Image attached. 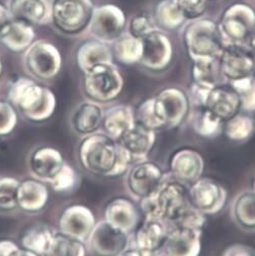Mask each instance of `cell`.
Masks as SVG:
<instances>
[{
    "mask_svg": "<svg viewBox=\"0 0 255 256\" xmlns=\"http://www.w3.org/2000/svg\"><path fill=\"white\" fill-rule=\"evenodd\" d=\"M77 159L85 172L108 178L126 174L134 163L130 153L102 131L81 139L77 147Z\"/></svg>",
    "mask_w": 255,
    "mask_h": 256,
    "instance_id": "cell-1",
    "label": "cell"
},
{
    "mask_svg": "<svg viewBox=\"0 0 255 256\" xmlns=\"http://www.w3.org/2000/svg\"><path fill=\"white\" fill-rule=\"evenodd\" d=\"M8 98L18 114L34 124L50 120L57 106L56 96L51 90L24 77L18 78L10 85Z\"/></svg>",
    "mask_w": 255,
    "mask_h": 256,
    "instance_id": "cell-2",
    "label": "cell"
},
{
    "mask_svg": "<svg viewBox=\"0 0 255 256\" xmlns=\"http://www.w3.org/2000/svg\"><path fill=\"white\" fill-rule=\"evenodd\" d=\"M190 206L186 186L170 176H166L151 194L141 200L140 210L147 218L158 219L166 224H172Z\"/></svg>",
    "mask_w": 255,
    "mask_h": 256,
    "instance_id": "cell-3",
    "label": "cell"
},
{
    "mask_svg": "<svg viewBox=\"0 0 255 256\" xmlns=\"http://www.w3.org/2000/svg\"><path fill=\"white\" fill-rule=\"evenodd\" d=\"M184 44L192 61L217 60L225 47L219 24L202 18L192 20L186 26Z\"/></svg>",
    "mask_w": 255,
    "mask_h": 256,
    "instance_id": "cell-4",
    "label": "cell"
},
{
    "mask_svg": "<svg viewBox=\"0 0 255 256\" xmlns=\"http://www.w3.org/2000/svg\"><path fill=\"white\" fill-rule=\"evenodd\" d=\"M124 86V76L114 63L100 64L84 74L85 96L100 104L116 100L122 92Z\"/></svg>",
    "mask_w": 255,
    "mask_h": 256,
    "instance_id": "cell-5",
    "label": "cell"
},
{
    "mask_svg": "<svg viewBox=\"0 0 255 256\" xmlns=\"http://www.w3.org/2000/svg\"><path fill=\"white\" fill-rule=\"evenodd\" d=\"M155 112L163 129H176L188 118L190 100L188 94L180 88H166L153 96Z\"/></svg>",
    "mask_w": 255,
    "mask_h": 256,
    "instance_id": "cell-6",
    "label": "cell"
},
{
    "mask_svg": "<svg viewBox=\"0 0 255 256\" xmlns=\"http://www.w3.org/2000/svg\"><path fill=\"white\" fill-rule=\"evenodd\" d=\"M94 6L92 0H52L51 16L55 26L67 34H77L90 24Z\"/></svg>",
    "mask_w": 255,
    "mask_h": 256,
    "instance_id": "cell-7",
    "label": "cell"
},
{
    "mask_svg": "<svg viewBox=\"0 0 255 256\" xmlns=\"http://www.w3.org/2000/svg\"><path fill=\"white\" fill-rule=\"evenodd\" d=\"M24 57L28 72L38 80L53 79L62 66L59 50L46 40L34 42L26 50Z\"/></svg>",
    "mask_w": 255,
    "mask_h": 256,
    "instance_id": "cell-8",
    "label": "cell"
},
{
    "mask_svg": "<svg viewBox=\"0 0 255 256\" xmlns=\"http://www.w3.org/2000/svg\"><path fill=\"white\" fill-rule=\"evenodd\" d=\"M218 24L224 40H229V44L245 45L255 26V10L244 2L232 4L223 12Z\"/></svg>",
    "mask_w": 255,
    "mask_h": 256,
    "instance_id": "cell-9",
    "label": "cell"
},
{
    "mask_svg": "<svg viewBox=\"0 0 255 256\" xmlns=\"http://www.w3.org/2000/svg\"><path fill=\"white\" fill-rule=\"evenodd\" d=\"M190 206L206 216L217 215L227 202V190L215 180L200 178L188 188Z\"/></svg>",
    "mask_w": 255,
    "mask_h": 256,
    "instance_id": "cell-10",
    "label": "cell"
},
{
    "mask_svg": "<svg viewBox=\"0 0 255 256\" xmlns=\"http://www.w3.org/2000/svg\"><path fill=\"white\" fill-rule=\"evenodd\" d=\"M143 54L139 65L152 73H161L174 58V42L165 32L155 30L143 40Z\"/></svg>",
    "mask_w": 255,
    "mask_h": 256,
    "instance_id": "cell-11",
    "label": "cell"
},
{
    "mask_svg": "<svg viewBox=\"0 0 255 256\" xmlns=\"http://www.w3.org/2000/svg\"><path fill=\"white\" fill-rule=\"evenodd\" d=\"M128 234L104 220L96 223L86 240L88 253L92 256H118L130 246Z\"/></svg>",
    "mask_w": 255,
    "mask_h": 256,
    "instance_id": "cell-12",
    "label": "cell"
},
{
    "mask_svg": "<svg viewBox=\"0 0 255 256\" xmlns=\"http://www.w3.org/2000/svg\"><path fill=\"white\" fill-rule=\"evenodd\" d=\"M166 174L156 162L148 159L135 162L126 174V186L136 198L151 194L163 182Z\"/></svg>",
    "mask_w": 255,
    "mask_h": 256,
    "instance_id": "cell-13",
    "label": "cell"
},
{
    "mask_svg": "<svg viewBox=\"0 0 255 256\" xmlns=\"http://www.w3.org/2000/svg\"><path fill=\"white\" fill-rule=\"evenodd\" d=\"M126 22V14L120 6L102 4L94 8L88 26L96 40L108 44L124 34Z\"/></svg>",
    "mask_w": 255,
    "mask_h": 256,
    "instance_id": "cell-14",
    "label": "cell"
},
{
    "mask_svg": "<svg viewBox=\"0 0 255 256\" xmlns=\"http://www.w3.org/2000/svg\"><path fill=\"white\" fill-rule=\"evenodd\" d=\"M98 221L90 208L81 204L65 206L57 219V231L86 242Z\"/></svg>",
    "mask_w": 255,
    "mask_h": 256,
    "instance_id": "cell-15",
    "label": "cell"
},
{
    "mask_svg": "<svg viewBox=\"0 0 255 256\" xmlns=\"http://www.w3.org/2000/svg\"><path fill=\"white\" fill-rule=\"evenodd\" d=\"M218 60L220 74L229 82L254 75L255 55L246 45L228 44Z\"/></svg>",
    "mask_w": 255,
    "mask_h": 256,
    "instance_id": "cell-16",
    "label": "cell"
},
{
    "mask_svg": "<svg viewBox=\"0 0 255 256\" xmlns=\"http://www.w3.org/2000/svg\"><path fill=\"white\" fill-rule=\"evenodd\" d=\"M62 152L52 146H38L28 157V168L32 178L49 184L65 164Z\"/></svg>",
    "mask_w": 255,
    "mask_h": 256,
    "instance_id": "cell-17",
    "label": "cell"
},
{
    "mask_svg": "<svg viewBox=\"0 0 255 256\" xmlns=\"http://www.w3.org/2000/svg\"><path fill=\"white\" fill-rule=\"evenodd\" d=\"M204 170V158L194 149H180L169 160V176L186 186H190L200 178Z\"/></svg>",
    "mask_w": 255,
    "mask_h": 256,
    "instance_id": "cell-18",
    "label": "cell"
},
{
    "mask_svg": "<svg viewBox=\"0 0 255 256\" xmlns=\"http://www.w3.org/2000/svg\"><path fill=\"white\" fill-rule=\"evenodd\" d=\"M167 235L168 226L165 222L145 217L133 232V246L144 256H155L164 246Z\"/></svg>",
    "mask_w": 255,
    "mask_h": 256,
    "instance_id": "cell-19",
    "label": "cell"
},
{
    "mask_svg": "<svg viewBox=\"0 0 255 256\" xmlns=\"http://www.w3.org/2000/svg\"><path fill=\"white\" fill-rule=\"evenodd\" d=\"M202 234V230L200 229L168 226V235L163 246L164 251L169 256H200Z\"/></svg>",
    "mask_w": 255,
    "mask_h": 256,
    "instance_id": "cell-20",
    "label": "cell"
},
{
    "mask_svg": "<svg viewBox=\"0 0 255 256\" xmlns=\"http://www.w3.org/2000/svg\"><path fill=\"white\" fill-rule=\"evenodd\" d=\"M48 184L34 178L20 180L16 194L18 210L26 215L34 216L44 212L49 204Z\"/></svg>",
    "mask_w": 255,
    "mask_h": 256,
    "instance_id": "cell-21",
    "label": "cell"
},
{
    "mask_svg": "<svg viewBox=\"0 0 255 256\" xmlns=\"http://www.w3.org/2000/svg\"><path fill=\"white\" fill-rule=\"evenodd\" d=\"M141 215V210L132 200L124 198H116L106 204L104 220L131 235L140 224Z\"/></svg>",
    "mask_w": 255,
    "mask_h": 256,
    "instance_id": "cell-22",
    "label": "cell"
},
{
    "mask_svg": "<svg viewBox=\"0 0 255 256\" xmlns=\"http://www.w3.org/2000/svg\"><path fill=\"white\" fill-rule=\"evenodd\" d=\"M104 112L102 106L92 100L78 104L69 118V124L74 134L86 137L102 130Z\"/></svg>",
    "mask_w": 255,
    "mask_h": 256,
    "instance_id": "cell-23",
    "label": "cell"
},
{
    "mask_svg": "<svg viewBox=\"0 0 255 256\" xmlns=\"http://www.w3.org/2000/svg\"><path fill=\"white\" fill-rule=\"evenodd\" d=\"M157 140V132L142 124H136L116 140L132 156L134 163L148 159Z\"/></svg>",
    "mask_w": 255,
    "mask_h": 256,
    "instance_id": "cell-24",
    "label": "cell"
},
{
    "mask_svg": "<svg viewBox=\"0 0 255 256\" xmlns=\"http://www.w3.org/2000/svg\"><path fill=\"white\" fill-rule=\"evenodd\" d=\"M204 108L224 122L239 114L241 110L240 100L236 92L231 86L226 88L221 85L210 90Z\"/></svg>",
    "mask_w": 255,
    "mask_h": 256,
    "instance_id": "cell-25",
    "label": "cell"
},
{
    "mask_svg": "<svg viewBox=\"0 0 255 256\" xmlns=\"http://www.w3.org/2000/svg\"><path fill=\"white\" fill-rule=\"evenodd\" d=\"M136 114L132 106L116 104L104 112L102 131L114 140H118L136 124Z\"/></svg>",
    "mask_w": 255,
    "mask_h": 256,
    "instance_id": "cell-26",
    "label": "cell"
},
{
    "mask_svg": "<svg viewBox=\"0 0 255 256\" xmlns=\"http://www.w3.org/2000/svg\"><path fill=\"white\" fill-rule=\"evenodd\" d=\"M8 10L14 18L30 24H45L52 20L49 0H12Z\"/></svg>",
    "mask_w": 255,
    "mask_h": 256,
    "instance_id": "cell-27",
    "label": "cell"
},
{
    "mask_svg": "<svg viewBox=\"0 0 255 256\" xmlns=\"http://www.w3.org/2000/svg\"><path fill=\"white\" fill-rule=\"evenodd\" d=\"M76 63L83 74L100 64L114 63L112 49L104 42L98 40H88L78 49Z\"/></svg>",
    "mask_w": 255,
    "mask_h": 256,
    "instance_id": "cell-28",
    "label": "cell"
},
{
    "mask_svg": "<svg viewBox=\"0 0 255 256\" xmlns=\"http://www.w3.org/2000/svg\"><path fill=\"white\" fill-rule=\"evenodd\" d=\"M56 231L57 230L49 224L42 222L34 223L20 233L18 244L20 247L42 256Z\"/></svg>",
    "mask_w": 255,
    "mask_h": 256,
    "instance_id": "cell-29",
    "label": "cell"
},
{
    "mask_svg": "<svg viewBox=\"0 0 255 256\" xmlns=\"http://www.w3.org/2000/svg\"><path fill=\"white\" fill-rule=\"evenodd\" d=\"M34 36V30L30 24L12 20L0 36V40L8 50L22 52L32 44Z\"/></svg>",
    "mask_w": 255,
    "mask_h": 256,
    "instance_id": "cell-30",
    "label": "cell"
},
{
    "mask_svg": "<svg viewBox=\"0 0 255 256\" xmlns=\"http://www.w3.org/2000/svg\"><path fill=\"white\" fill-rule=\"evenodd\" d=\"M234 222L241 229L255 231V194L245 190L236 196L231 208Z\"/></svg>",
    "mask_w": 255,
    "mask_h": 256,
    "instance_id": "cell-31",
    "label": "cell"
},
{
    "mask_svg": "<svg viewBox=\"0 0 255 256\" xmlns=\"http://www.w3.org/2000/svg\"><path fill=\"white\" fill-rule=\"evenodd\" d=\"M112 52L114 60L118 63L133 66L140 63L143 54V42L130 34H122L114 42Z\"/></svg>",
    "mask_w": 255,
    "mask_h": 256,
    "instance_id": "cell-32",
    "label": "cell"
},
{
    "mask_svg": "<svg viewBox=\"0 0 255 256\" xmlns=\"http://www.w3.org/2000/svg\"><path fill=\"white\" fill-rule=\"evenodd\" d=\"M86 242L56 231L42 256H88Z\"/></svg>",
    "mask_w": 255,
    "mask_h": 256,
    "instance_id": "cell-33",
    "label": "cell"
},
{
    "mask_svg": "<svg viewBox=\"0 0 255 256\" xmlns=\"http://www.w3.org/2000/svg\"><path fill=\"white\" fill-rule=\"evenodd\" d=\"M192 129L196 135L214 139L223 133L224 122L206 108H198L192 118Z\"/></svg>",
    "mask_w": 255,
    "mask_h": 256,
    "instance_id": "cell-34",
    "label": "cell"
},
{
    "mask_svg": "<svg viewBox=\"0 0 255 256\" xmlns=\"http://www.w3.org/2000/svg\"><path fill=\"white\" fill-rule=\"evenodd\" d=\"M155 24L164 30H176L188 20L172 0H161L154 8Z\"/></svg>",
    "mask_w": 255,
    "mask_h": 256,
    "instance_id": "cell-35",
    "label": "cell"
},
{
    "mask_svg": "<svg viewBox=\"0 0 255 256\" xmlns=\"http://www.w3.org/2000/svg\"><path fill=\"white\" fill-rule=\"evenodd\" d=\"M224 135L233 142H246L255 133V120L249 114H237L224 122Z\"/></svg>",
    "mask_w": 255,
    "mask_h": 256,
    "instance_id": "cell-36",
    "label": "cell"
},
{
    "mask_svg": "<svg viewBox=\"0 0 255 256\" xmlns=\"http://www.w3.org/2000/svg\"><path fill=\"white\" fill-rule=\"evenodd\" d=\"M219 73V65H216V60L192 61V80L194 83L214 88L218 86Z\"/></svg>",
    "mask_w": 255,
    "mask_h": 256,
    "instance_id": "cell-37",
    "label": "cell"
},
{
    "mask_svg": "<svg viewBox=\"0 0 255 256\" xmlns=\"http://www.w3.org/2000/svg\"><path fill=\"white\" fill-rule=\"evenodd\" d=\"M20 180L12 176H0V214L8 215L18 210L16 194Z\"/></svg>",
    "mask_w": 255,
    "mask_h": 256,
    "instance_id": "cell-38",
    "label": "cell"
},
{
    "mask_svg": "<svg viewBox=\"0 0 255 256\" xmlns=\"http://www.w3.org/2000/svg\"><path fill=\"white\" fill-rule=\"evenodd\" d=\"M229 83L239 96L241 110L247 114L255 112V76L251 75Z\"/></svg>",
    "mask_w": 255,
    "mask_h": 256,
    "instance_id": "cell-39",
    "label": "cell"
},
{
    "mask_svg": "<svg viewBox=\"0 0 255 256\" xmlns=\"http://www.w3.org/2000/svg\"><path fill=\"white\" fill-rule=\"evenodd\" d=\"M79 184L80 176L77 170L66 161L58 174L48 186L56 192L67 194L75 190Z\"/></svg>",
    "mask_w": 255,
    "mask_h": 256,
    "instance_id": "cell-40",
    "label": "cell"
},
{
    "mask_svg": "<svg viewBox=\"0 0 255 256\" xmlns=\"http://www.w3.org/2000/svg\"><path fill=\"white\" fill-rule=\"evenodd\" d=\"M18 124V112L8 102L0 100V138L12 135Z\"/></svg>",
    "mask_w": 255,
    "mask_h": 256,
    "instance_id": "cell-41",
    "label": "cell"
},
{
    "mask_svg": "<svg viewBox=\"0 0 255 256\" xmlns=\"http://www.w3.org/2000/svg\"><path fill=\"white\" fill-rule=\"evenodd\" d=\"M135 114H136V120L142 124L143 126L149 128V129L154 130L156 132L160 130H164L161 122L159 120L155 112L153 96L143 100L139 104L138 108L135 110Z\"/></svg>",
    "mask_w": 255,
    "mask_h": 256,
    "instance_id": "cell-42",
    "label": "cell"
},
{
    "mask_svg": "<svg viewBox=\"0 0 255 256\" xmlns=\"http://www.w3.org/2000/svg\"><path fill=\"white\" fill-rule=\"evenodd\" d=\"M156 28L154 20L146 14H139L133 16L129 24V34L137 38L143 40Z\"/></svg>",
    "mask_w": 255,
    "mask_h": 256,
    "instance_id": "cell-43",
    "label": "cell"
},
{
    "mask_svg": "<svg viewBox=\"0 0 255 256\" xmlns=\"http://www.w3.org/2000/svg\"><path fill=\"white\" fill-rule=\"evenodd\" d=\"M186 20L200 18L206 8V0H172Z\"/></svg>",
    "mask_w": 255,
    "mask_h": 256,
    "instance_id": "cell-44",
    "label": "cell"
},
{
    "mask_svg": "<svg viewBox=\"0 0 255 256\" xmlns=\"http://www.w3.org/2000/svg\"><path fill=\"white\" fill-rule=\"evenodd\" d=\"M222 256H255V251L244 244H233L223 251Z\"/></svg>",
    "mask_w": 255,
    "mask_h": 256,
    "instance_id": "cell-45",
    "label": "cell"
},
{
    "mask_svg": "<svg viewBox=\"0 0 255 256\" xmlns=\"http://www.w3.org/2000/svg\"><path fill=\"white\" fill-rule=\"evenodd\" d=\"M20 245L8 238H2L0 239V256H10L16 250H18Z\"/></svg>",
    "mask_w": 255,
    "mask_h": 256,
    "instance_id": "cell-46",
    "label": "cell"
},
{
    "mask_svg": "<svg viewBox=\"0 0 255 256\" xmlns=\"http://www.w3.org/2000/svg\"><path fill=\"white\" fill-rule=\"evenodd\" d=\"M14 20L10 12L4 6L0 4V36L4 32L6 28Z\"/></svg>",
    "mask_w": 255,
    "mask_h": 256,
    "instance_id": "cell-47",
    "label": "cell"
},
{
    "mask_svg": "<svg viewBox=\"0 0 255 256\" xmlns=\"http://www.w3.org/2000/svg\"><path fill=\"white\" fill-rule=\"evenodd\" d=\"M245 45H246L249 49H251L253 52L255 51V26H254V28H252L251 32L249 34V36H248V38H247V40H246V42H245Z\"/></svg>",
    "mask_w": 255,
    "mask_h": 256,
    "instance_id": "cell-48",
    "label": "cell"
},
{
    "mask_svg": "<svg viewBox=\"0 0 255 256\" xmlns=\"http://www.w3.org/2000/svg\"><path fill=\"white\" fill-rule=\"evenodd\" d=\"M118 256H144L137 248L134 246H129L124 252H122Z\"/></svg>",
    "mask_w": 255,
    "mask_h": 256,
    "instance_id": "cell-49",
    "label": "cell"
},
{
    "mask_svg": "<svg viewBox=\"0 0 255 256\" xmlns=\"http://www.w3.org/2000/svg\"><path fill=\"white\" fill-rule=\"evenodd\" d=\"M10 256H40L30 250H26L22 247H20L18 250H16Z\"/></svg>",
    "mask_w": 255,
    "mask_h": 256,
    "instance_id": "cell-50",
    "label": "cell"
},
{
    "mask_svg": "<svg viewBox=\"0 0 255 256\" xmlns=\"http://www.w3.org/2000/svg\"><path fill=\"white\" fill-rule=\"evenodd\" d=\"M251 190L255 194V174L253 176V178H252V182H251Z\"/></svg>",
    "mask_w": 255,
    "mask_h": 256,
    "instance_id": "cell-51",
    "label": "cell"
},
{
    "mask_svg": "<svg viewBox=\"0 0 255 256\" xmlns=\"http://www.w3.org/2000/svg\"><path fill=\"white\" fill-rule=\"evenodd\" d=\"M2 61H0V77H2Z\"/></svg>",
    "mask_w": 255,
    "mask_h": 256,
    "instance_id": "cell-52",
    "label": "cell"
},
{
    "mask_svg": "<svg viewBox=\"0 0 255 256\" xmlns=\"http://www.w3.org/2000/svg\"><path fill=\"white\" fill-rule=\"evenodd\" d=\"M155 256H169V255H167L166 253H164V254H160V255H155Z\"/></svg>",
    "mask_w": 255,
    "mask_h": 256,
    "instance_id": "cell-53",
    "label": "cell"
},
{
    "mask_svg": "<svg viewBox=\"0 0 255 256\" xmlns=\"http://www.w3.org/2000/svg\"><path fill=\"white\" fill-rule=\"evenodd\" d=\"M206 2H210V0H206Z\"/></svg>",
    "mask_w": 255,
    "mask_h": 256,
    "instance_id": "cell-54",
    "label": "cell"
}]
</instances>
